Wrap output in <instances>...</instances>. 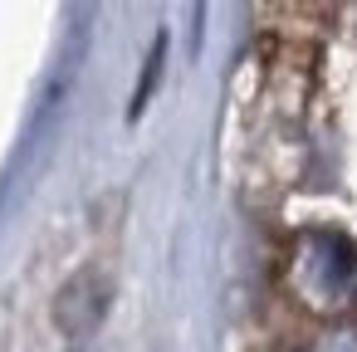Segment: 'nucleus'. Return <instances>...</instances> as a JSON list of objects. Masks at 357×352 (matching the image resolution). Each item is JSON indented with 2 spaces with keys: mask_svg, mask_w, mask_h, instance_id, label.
<instances>
[{
  "mask_svg": "<svg viewBox=\"0 0 357 352\" xmlns=\"http://www.w3.org/2000/svg\"><path fill=\"white\" fill-rule=\"evenodd\" d=\"M108 279L103 274H93V269H84V274H74L64 289H59V298H54V323H59V332L64 337H89L98 323H103V313H108Z\"/></svg>",
  "mask_w": 357,
  "mask_h": 352,
  "instance_id": "obj_1",
  "label": "nucleus"
},
{
  "mask_svg": "<svg viewBox=\"0 0 357 352\" xmlns=\"http://www.w3.org/2000/svg\"><path fill=\"white\" fill-rule=\"evenodd\" d=\"M162 49H167V40H157V45H152V59H147L142 89H137V98H132V113H142V103H147V98H152V89H157V74H162Z\"/></svg>",
  "mask_w": 357,
  "mask_h": 352,
  "instance_id": "obj_2",
  "label": "nucleus"
}]
</instances>
